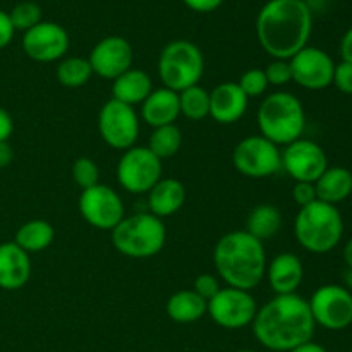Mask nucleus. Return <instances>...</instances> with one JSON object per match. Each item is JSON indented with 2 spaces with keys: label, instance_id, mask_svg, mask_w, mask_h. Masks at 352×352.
Here are the masks:
<instances>
[{
  "label": "nucleus",
  "instance_id": "4",
  "mask_svg": "<svg viewBox=\"0 0 352 352\" xmlns=\"http://www.w3.org/2000/svg\"><path fill=\"white\" fill-rule=\"evenodd\" d=\"M294 234L298 243L309 253H330L342 239V215L336 205L316 199L311 205L299 208L294 220Z\"/></svg>",
  "mask_w": 352,
  "mask_h": 352
},
{
  "label": "nucleus",
  "instance_id": "10",
  "mask_svg": "<svg viewBox=\"0 0 352 352\" xmlns=\"http://www.w3.org/2000/svg\"><path fill=\"white\" fill-rule=\"evenodd\" d=\"M258 306L248 291L236 287H223L206 302V313L219 327L227 330H239L251 325L256 316Z\"/></svg>",
  "mask_w": 352,
  "mask_h": 352
},
{
  "label": "nucleus",
  "instance_id": "33",
  "mask_svg": "<svg viewBox=\"0 0 352 352\" xmlns=\"http://www.w3.org/2000/svg\"><path fill=\"white\" fill-rule=\"evenodd\" d=\"M239 88L243 89L244 95L248 98H256V96H261L268 89V81L267 76H265L263 69H250V71L244 72L239 78Z\"/></svg>",
  "mask_w": 352,
  "mask_h": 352
},
{
  "label": "nucleus",
  "instance_id": "40",
  "mask_svg": "<svg viewBox=\"0 0 352 352\" xmlns=\"http://www.w3.org/2000/svg\"><path fill=\"white\" fill-rule=\"evenodd\" d=\"M12 117H10V113L7 112L3 107H0V143H2V141H9V138L12 136Z\"/></svg>",
  "mask_w": 352,
  "mask_h": 352
},
{
  "label": "nucleus",
  "instance_id": "11",
  "mask_svg": "<svg viewBox=\"0 0 352 352\" xmlns=\"http://www.w3.org/2000/svg\"><path fill=\"white\" fill-rule=\"evenodd\" d=\"M308 302L316 325L333 332L352 325V294L344 285H322Z\"/></svg>",
  "mask_w": 352,
  "mask_h": 352
},
{
  "label": "nucleus",
  "instance_id": "19",
  "mask_svg": "<svg viewBox=\"0 0 352 352\" xmlns=\"http://www.w3.org/2000/svg\"><path fill=\"white\" fill-rule=\"evenodd\" d=\"M31 277L30 254L16 243L0 244V289L19 291Z\"/></svg>",
  "mask_w": 352,
  "mask_h": 352
},
{
  "label": "nucleus",
  "instance_id": "36",
  "mask_svg": "<svg viewBox=\"0 0 352 352\" xmlns=\"http://www.w3.org/2000/svg\"><path fill=\"white\" fill-rule=\"evenodd\" d=\"M332 85L339 91L346 93V95H352V64H347V62L336 64Z\"/></svg>",
  "mask_w": 352,
  "mask_h": 352
},
{
  "label": "nucleus",
  "instance_id": "30",
  "mask_svg": "<svg viewBox=\"0 0 352 352\" xmlns=\"http://www.w3.org/2000/svg\"><path fill=\"white\" fill-rule=\"evenodd\" d=\"M181 113L191 120H203L210 116V93L199 85L179 93Z\"/></svg>",
  "mask_w": 352,
  "mask_h": 352
},
{
  "label": "nucleus",
  "instance_id": "21",
  "mask_svg": "<svg viewBox=\"0 0 352 352\" xmlns=\"http://www.w3.org/2000/svg\"><path fill=\"white\" fill-rule=\"evenodd\" d=\"M181 116L179 107V93L168 88H158L148 95V98L141 103V117L148 126L153 129L162 126H170Z\"/></svg>",
  "mask_w": 352,
  "mask_h": 352
},
{
  "label": "nucleus",
  "instance_id": "28",
  "mask_svg": "<svg viewBox=\"0 0 352 352\" xmlns=\"http://www.w3.org/2000/svg\"><path fill=\"white\" fill-rule=\"evenodd\" d=\"M182 144V133L175 124L170 126H162L153 129L150 136V143H148V150L158 157L160 160L170 158L181 150Z\"/></svg>",
  "mask_w": 352,
  "mask_h": 352
},
{
  "label": "nucleus",
  "instance_id": "12",
  "mask_svg": "<svg viewBox=\"0 0 352 352\" xmlns=\"http://www.w3.org/2000/svg\"><path fill=\"white\" fill-rule=\"evenodd\" d=\"M98 131L102 140L116 150H129L140 136V119L134 107L109 100L98 113Z\"/></svg>",
  "mask_w": 352,
  "mask_h": 352
},
{
  "label": "nucleus",
  "instance_id": "20",
  "mask_svg": "<svg viewBox=\"0 0 352 352\" xmlns=\"http://www.w3.org/2000/svg\"><path fill=\"white\" fill-rule=\"evenodd\" d=\"M265 275L275 296L296 294L305 278V267L294 253H280L267 265Z\"/></svg>",
  "mask_w": 352,
  "mask_h": 352
},
{
  "label": "nucleus",
  "instance_id": "34",
  "mask_svg": "<svg viewBox=\"0 0 352 352\" xmlns=\"http://www.w3.org/2000/svg\"><path fill=\"white\" fill-rule=\"evenodd\" d=\"M263 71H265V76H267L268 85L272 86H284L292 81V72H291V65H289V60L275 58V60H272Z\"/></svg>",
  "mask_w": 352,
  "mask_h": 352
},
{
  "label": "nucleus",
  "instance_id": "15",
  "mask_svg": "<svg viewBox=\"0 0 352 352\" xmlns=\"http://www.w3.org/2000/svg\"><path fill=\"white\" fill-rule=\"evenodd\" d=\"M289 65H291L292 81L305 89L318 91L329 88L333 81L336 64L322 48L305 47L294 57L289 58Z\"/></svg>",
  "mask_w": 352,
  "mask_h": 352
},
{
  "label": "nucleus",
  "instance_id": "32",
  "mask_svg": "<svg viewBox=\"0 0 352 352\" xmlns=\"http://www.w3.org/2000/svg\"><path fill=\"white\" fill-rule=\"evenodd\" d=\"M72 179H74V182L81 189H88L100 184L98 165L88 157L78 158V160L74 162V165H72Z\"/></svg>",
  "mask_w": 352,
  "mask_h": 352
},
{
  "label": "nucleus",
  "instance_id": "23",
  "mask_svg": "<svg viewBox=\"0 0 352 352\" xmlns=\"http://www.w3.org/2000/svg\"><path fill=\"white\" fill-rule=\"evenodd\" d=\"M151 91H153L151 78L141 69L131 67L112 82V98L129 107L143 103Z\"/></svg>",
  "mask_w": 352,
  "mask_h": 352
},
{
  "label": "nucleus",
  "instance_id": "46",
  "mask_svg": "<svg viewBox=\"0 0 352 352\" xmlns=\"http://www.w3.org/2000/svg\"><path fill=\"white\" fill-rule=\"evenodd\" d=\"M236 352H254V351H251V349H241V351H236Z\"/></svg>",
  "mask_w": 352,
  "mask_h": 352
},
{
  "label": "nucleus",
  "instance_id": "5",
  "mask_svg": "<svg viewBox=\"0 0 352 352\" xmlns=\"http://www.w3.org/2000/svg\"><path fill=\"white\" fill-rule=\"evenodd\" d=\"M258 126L261 136L277 146H287L298 141L306 127V113L301 100L287 91L268 95L258 109Z\"/></svg>",
  "mask_w": 352,
  "mask_h": 352
},
{
  "label": "nucleus",
  "instance_id": "39",
  "mask_svg": "<svg viewBox=\"0 0 352 352\" xmlns=\"http://www.w3.org/2000/svg\"><path fill=\"white\" fill-rule=\"evenodd\" d=\"M182 2L195 12H213L222 6L223 0H182Z\"/></svg>",
  "mask_w": 352,
  "mask_h": 352
},
{
  "label": "nucleus",
  "instance_id": "44",
  "mask_svg": "<svg viewBox=\"0 0 352 352\" xmlns=\"http://www.w3.org/2000/svg\"><path fill=\"white\" fill-rule=\"evenodd\" d=\"M342 254H344V261H346L347 268H352V237L347 241L346 246H344Z\"/></svg>",
  "mask_w": 352,
  "mask_h": 352
},
{
  "label": "nucleus",
  "instance_id": "3",
  "mask_svg": "<svg viewBox=\"0 0 352 352\" xmlns=\"http://www.w3.org/2000/svg\"><path fill=\"white\" fill-rule=\"evenodd\" d=\"M213 263L227 287L248 292L256 287L267 274L263 243L246 230H234L220 237L213 251Z\"/></svg>",
  "mask_w": 352,
  "mask_h": 352
},
{
  "label": "nucleus",
  "instance_id": "1",
  "mask_svg": "<svg viewBox=\"0 0 352 352\" xmlns=\"http://www.w3.org/2000/svg\"><path fill=\"white\" fill-rule=\"evenodd\" d=\"M251 325L258 342L275 352L311 342L316 329L309 302L299 294L275 296L258 309Z\"/></svg>",
  "mask_w": 352,
  "mask_h": 352
},
{
  "label": "nucleus",
  "instance_id": "45",
  "mask_svg": "<svg viewBox=\"0 0 352 352\" xmlns=\"http://www.w3.org/2000/svg\"><path fill=\"white\" fill-rule=\"evenodd\" d=\"M342 280H344V287L352 294V268H346L342 275Z\"/></svg>",
  "mask_w": 352,
  "mask_h": 352
},
{
  "label": "nucleus",
  "instance_id": "18",
  "mask_svg": "<svg viewBox=\"0 0 352 352\" xmlns=\"http://www.w3.org/2000/svg\"><path fill=\"white\" fill-rule=\"evenodd\" d=\"M248 98L237 82H222L210 93V117L219 124H234L246 113Z\"/></svg>",
  "mask_w": 352,
  "mask_h": 352
},
{
  "label": "nucleus",
  "instance_id": "16",
  "mask_svg": "<svg viewBox=\"0 0 352 352\" xmlns=\"http://www.w3.org/2000/svg\"><path fill=\"white\" fill-rule=\"evenodd\" d=\"M23 50L36 62H54L69 50V34L60 24L41 21L23 36Z\"/></svg>",
  "mask_w": 352,
  "mask_h": 352
},
{
  "label": "nucleus",
  "instance_id": "31",
  "mask_svg": "<svg viewBox=\"0 0 352 352\" xmlns=\"http://www.w3.org/2000/svg\"><path fill=\"white\" fill-rule=\"evenodd\" d=\"M9 17L14 30L26 33L28 30L41 23V7L34 2H19L10 10Z\"/></svg>",
  "mask_w": 352,
  "mask_h": 352
},
{
  "label": "nucleus",
  "instance_id": "37",
  "mask_svg": "<svg viewBox=\"0 0 352 352\" xmlns=\"http://www.w3.org/2000/svg\"><path fill=\"white\" fill-rule=\"evenodd\" d=\"M292 199L299 208L315 203L318 199L315 184L313 182H296L294 188H292Z\"/></svg>",
  "mask_w": 352,
  "mask_h": 352
},
{
  "label": "nucleus",
  "instance_id": "13",
  "mask_svg": "<svg viewBox=\"0 0 352 352\" xmlns=\"http://www.w3.org/2000/svg\"><path fill=\"white\" fill-rule=\"evenodd\" d=\"M79 212L95 229L113 230L124 219V203L112 188L96 184L82 189L79 196Z\"/></svg>",
  "mask_w": 352,
  "mask_h": 352
},
{
  "label": "nucleus",
  "instance_id": "43",
  "mask_svg": "<svg viewBox=\"0 0 352 352\" xmlns=\"http://www.w3.org/2000/svg\"><path fill=\"white\" fill-rule=\"evenodd\" d=\"M289 352H329V351H327L323 346H320V344L313 342V340H311V342L302 344V346L296 347V349H292V351H289Z\"/></svg>",
  "mask_w": 352,
  "mask_h": 352
},
{
  "label": "nucleus",
  "instance_id": "7",
  "mask_svg": "<svg viewBox=\"0 0 352 352\" xmlns=\"http://www.w3.org/2000/svg\"><path fill=\"white\" fill-rule=\"evenodd\" d=\"M203 71L205 58L201 50L188 40H174L165 45L158 58V76L165 88L175 93L198 85Z\"/></svg>",
  "mask_w": 352,
  "mask_h": 352
},
{
  "label": "nucleus",
  "instance_id": "25",
  "mask_svg": "<svg viewBox=\"0 0 352 352\" xmlns=\"http://www.w3.org/2000/svg\"><path fill=\"white\" fill-rule=\"evenodd\" d=\"M167 315L175 323H195L206 315V301L195 291H179L168 298Z\"/></svg>",
  "mask_w": 352,
  "mask_h": 352
},
{
  "label": "nucleus",
  "instance_id": "8",
  "mask_svg": "<svg viewBox=\"0 0 352 352\" xmlns=\"http://www.w3.org/2000/svg\"><path fill=\"white\" fill-rule=\"evenodd\" d=\"M234 167L250 179H265L282 170V151L267 138L248 136L236 144Z\"/></svg>",
  "mask_w": 352,
  "mask_h": 352
},
{
  "label": "nucleus",
  "instance_id": "2",
  "mask_svg": "<svg viewBox=\"0 0 352 352\" xmlns=\"http://www.w3.org/2000/svg\"><path fill=\"white\" fill-rule=\"evenodd\" d=\"M313 16L305 0H268L256 17V34L268 55L289 60L308 47Z\"/></svg>",
  "mask_w": 352,
  "mask_h": 352
},
{
  "label": "nucleus",
  "instance_id": "22",
  "mask_svg": "<svg viewBox=\"0 0 352 352\" xmlns=\"http://www.w3.org/2000/svg\"><path fill=\"white\" fill-rule=\"evenodd\" d=\"M186 201V188L177 179L162 177L153 188L148 191V206L151 215L165 219L182 208Z\"/></svg>",
  "mask_w": 352,
  "mask_h": 352
},
{
  "label": "nucleus",
  "instance_id": "35",
  "mask_svg": "<svg viewBox=\"0 0 352 352\" xmlns=\"http://www.w3.org/2000/svg\"><path fill=\"white\" fill-rule=\"evenodd\" d=\"M220 282L219 278L215 277V275L212 274H201L196 277L195 280V289L192 291L196 292V294L199 296V298L205 299L206 302L210 301V299L213 298V296L217 294V292L220 291Z\"/></svg>",
  "mask_w": 352,
  "mask_h": 352
},
{
  "label": "nucleus",
  "instance_id": "38",
  "mask_svg": "<svg viewBox=\"0 0 352 352\" xmlns=\"http://www.w3.org/2000/svg\"><path fill=\"white\" fill-rule=\"evenodd\" d=\"M14 33H16V30H14L12 23H10L9 12L0 10V50L6 48L12 41Z\"/></svg>",
  "mask_w": 352,
  "mask_h": 352
},
{
  "label": "nucleus",
  "instance_id": "42",
  "mask_svg": "<svg viewBox=\"0 0 352 352\" xmlns=\"http://www.w3.org/2000/svg\"><path fill=\"white\" fill-rule=\"evenodd\" d=\"M14 160V151L10 148L9 141H2L0 143V168L9 167Z\"/></svg>",
  "mask_w": 352,
  "mask_h": 352
},
{
  "label": "nucleus",
  "instance_id": "27",
  "mask_svg": "<svg viewBox=\"0 0 352 352\" xmlns=\"http://www.w3.org/2000/svg\"><path fill=\"white\" fill-rule=\"evenodd\" d=\"M55 230L52 223L47 220H30V222L23 223L17 229L16 239L14 243L21 248V250L30 253H40L45 251L52 243H54Z\"/></svg>",
  "mask_w": 352,
  "mask_h": 352
},
{
  "label": "nucleus",
  "instance_id": "26",
  "mask_svg": "<svg viewBox=\"0 0 352 352\" xmlns=\"http://www.w3.org/2000/svg\"><path fill=\"white\" fill-rule=\"evenodd\" d=\"M280 226V210L274 205H268V203H261V205L254 206L250 212V215H248L246 232L263 243V241L277 236Z\"/></svg>",
  "mask_w": 352,
  "mask_h": 352
},
{
  "label": "nucleus",
  "instance_id": "9",
  "mask_svg": "<svg viewBox=\"0 0 352 352\" xmlns=\"http://www.w3.org/2000/svg\"><path fill=\"white\" fill-rule=\"evenodd\" d=\"M162 179V160L146 146H133L124 151L117 164V181L126 191L144 195Z\"/></svg>",
  "mask_w": 352,
  "mask_h": 352
},
{
  "label": "nucleus",
  "instance_id": "41",
  "mask_svg": "<svg viewBox=\"0 0 352 352\" xmlns=\"http://www.w3.org/2000/svg\"><path fill=\"white\" fill-rule=\"evenodd\" d=\"M340 57H342V62H347V64H352V28L344 33L342 40H340Z\"/></svg>",
  "mask_w": 352,
  "mask_h": 352
},
{
  "label": "nucleus",
  "instance_id": "17",
  "mask_svg": "<svg viewBox=\"0 0 352 352\" xmlns=\"http://www.w3.org/2000/svg\"><path fill=\"white\" fill-rule=\"evenodd\" d=\"M134 52L122 36H107L93 47L88 62L93 74L103 79H116L133 67Z\"/></svg>",
  "mask_w": 352,
  "mask_h": 352
},
{
  "label": "nucleus",
  "instance_id": "24",
  "mask_svg": "<svg viewBox=\"0 0 352 352\" xmlns=\"http://www.w3.org/2000/svg\"><path fill=\"white\" fill-rule=\"evenodd\" d=\"M320 201L337 205L352 195V172L346 167H329L315 182Z\"/></svg>",
  "mask_w": 352,
  "mask_h": 352
},
{
  "label": "nucleus",
  "instance_id": "6",
  "mask_svg": "<svg viewBox=\"0 0 352 352\" xmlns=\"http://www.w3.org/2000/svg\"><path fill=\"white\" fill-rule=\"evenodd\" d=\"M167 239V229L162 219L151 213H134L124 217L112 230V244L120 254L136 260L160 253Z\"/></svg>",
  "mask_w": 352,
  "mask_h": 352
},
{
  "label": "nucleus",
  "instance_id": "14",
  "mask_svg": "<svg viewBox=\"0 0 352 352\" xmlns=\"http://www.w3.org/2000/svg\"><path fill=\"white\" fill-rule=\"evenodd\" d=\"M282 168L296 182H313L329 168V158L325 150L311 140L299 138L294 143L287 144L282 151Z\"/></svg>",
  "mask_w": 352,
  "mask_h": 352
},
{
  "label": "nucleus",
  "instance_id": "29",
  "mask_svg": "<svg viewBox=\"0 0 352 352\" xmlns=\"http://www.w3.org/2000/svg\"><path fill=\"white\" fill-rule=\"evenodd\" d=\"M93 69L88 58L67 57L58 64L57 81L65 88H79L91 79Z\"/></svg>",
  "mask_w": 352,
  "mask_h": 352
}]
</instances>
